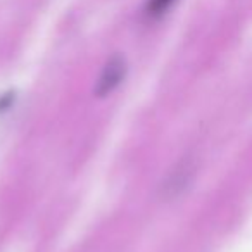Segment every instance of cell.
I'll use <instances>...</instances> for the list:
<instances>
[{"instance_id": "1", "label": "cell", "mask_w": 252, "mask_h": 252, "mask_svg": "<svg viewBox=\"0 0 252 252\" xmlns=\"http://www.w3.org/2000/svg\"><path fill=\"white\" fill-rule=\"evenodd\" d=\"M126 76V61L123 56H112L111 59L105 63L104 69L100 73L97 85H95V95L97 97H105V95L112 94L116 88L119 87Z\"/></svg>"}, {"instance_id": "2", "label": "cell", "mask_w": 252, "mask_h": 252, "mask_svg": "<svg viewBox=\"0 0 252 252\" xmlns=\"http://www.w3.org/2000/svg\"><path fill=\"white\" fill-rule=\"evenodd\" d=\"M176 0H149L147 5H145V12H147L149 18L156 19V18H161L162 14L171 9V5L175 4Z\"/></svg>"}]
</instances>
